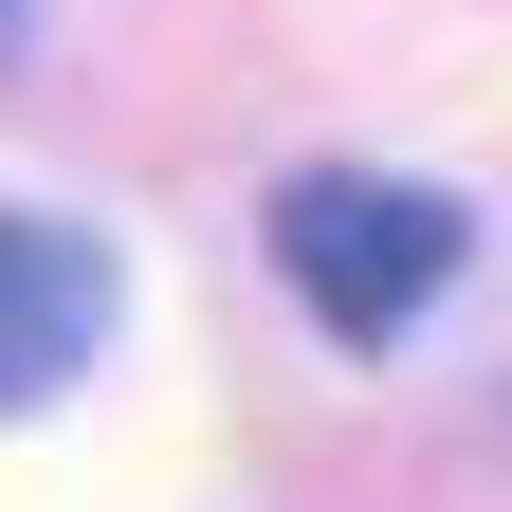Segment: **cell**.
<instances>
[{"instance_id":"2","label":"cell","mask_w":512,"mask_h":512,"mask_svg":"<svg viewBox=\"0 0 512 512\" xmlns=\"http://www.w3.org/2000/svg\"><path fill=\"white\" fill-rule=\"evenodd\" d=\"M110 311H128V275H110V238H92V220L0 202V403H55V384L110 348Z\"/></svg>"},{"instance_id":"3","label":"cell","mask_w":512,"mask_h":512,"mask_svg":"<svg viewBox=\"0 0 512 512\" xmlns=\"http://www.w3.org/2000/svg\"><path fill=\"white\" fill-rule=\"evenodd\" d=\"M0 55H19V0H0Z\"/></svg>"},{"instance_id":"1","label":"cell","mask_w":512,"mask_h":512,"mask_svg":"<svg viewBox=\"0 0 512 512\" xmlns=\"http://www.w3.org/2000/svg\"><path fill=\"white\" fill-rule=\"evenodd\" d=\"M275 275L311 293L330 348H403L458 293V202L439 183H384V165H293L275 183Z\"/></svg>"}]
</instances>
